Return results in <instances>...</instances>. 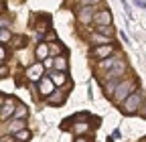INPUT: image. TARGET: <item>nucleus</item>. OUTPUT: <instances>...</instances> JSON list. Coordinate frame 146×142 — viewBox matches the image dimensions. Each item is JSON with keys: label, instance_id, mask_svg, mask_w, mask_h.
<instances>
[{"label": "nucleus", "instance_id": "6ab92c4d", "mask_svg": "<svg viewBox=\"0 0 146 142\" xmlns=\"http://www.w3.org/2000/svg\"><path fill=\"white\" fill-rule=\"evenodd\" d=\"M116 63H118V59H108V61H102V69H112Z\"/></svg>", "mask_w": 146, "mask_h": 142}, {"label": "nucleus", "instance_id": "39448f33", "mask_svg": "<svg viewBox=\"0 0 146 142\" xmlns=\"http://www.w3.org/2000/svg\"><path fill=\"white\" fill-rule=\"evenodd\" d=\"M14 112H16V110H14V102L2 98V112H0V118H2V120H8V116H12Z\"/></svg>", "mask_w": 146, "mask_h": 142}, {"label": "nucleus", "instance_id": "9b49d317", "mask_svg": "<svg viewBox=\"0 0 146 142\" xmlns=\"http://www.w3.org/2000/svg\"><path fill=\"white\" fill-rule=\"evenodd\" d=\"M51 79H53L55 85H63L67 81V75H65V71H55V73L51 75Z\"/></svg>", "mask_w": 146, "mask_h": 142}, {"label": "nucleus", "instance_id": "423d86ee", "mask_svg": "<svg viewBox=\"0 0 146 142\" xmlns=\"http://www.w3.org/2000/svg\"><path fill=\"white\" fill-rule=\"evenodd\" d=\"M112 51H114V47L108 43V45H100V47H96L91 55H94L96 59H106V57H110V53H112Z\"/></svg>", "mask_w": 146, "mask_h": 142}, {"label": "nucleus", "instance_id": "b1692460", "mask_svg": "<svg viewBox=\"0 0 146 142\" xmlns=\"http://www.w3.org/2000/svg\"><path fill=\"white\" fill-rule=\"evenodd\" d=\"M14 41H16V43H14V47H23V45H25V37H16Z\"/></svg>", "mask_w": 146, "mask_h": 142}, {"label": "nucleus", "instance_id": "a211bd4d", "mask_svg": "<svg viewBox=\"0 0 146 142\" xmlns=\"http://www.w3.org/2000/svg\"><path fill=\"white\" fill-rule=\"evenodd\" d=\"M14 136H16L18 140H25V142H27V140L31 138V134H29V130H18V132H16Z\"/></svg>", "mask_w": 146, "mask_h": 142}, {"label": "nucleus", "instance_id": "f3484780", "mask_svg": "<svg viewBox=\"0 0 146 142\" xmlns=\"http://www.w3.org/2000/svg\"><path fill=\"white\" fill-rule=\"evenodd\" d=\"M98 33H102V35H114V29L110 27V25H102V27H98Z\"/></svg>", "mask_w": 146, "mask_h": 142}, {"label": "nucleus", "instance_id": "412c9836", "mask_svg": "<svg viewBox=\"0 0 146 142\" xmlns=\"http://www.w3.org/2000/svg\"><path fill=\"white\" fill-rule=\"evenodd\" d=\"M18 118H23V116H27V108H25V106H18V110L14 112Z\"/></svg>", "mask_w": 146, "mask_h": 142}, {"label": "nucleus", "instance_id": "f8f14e48", "mask_svg": "<svg viewBox=\"0 0 146 142\" xmlns=\"http://www.w3.org/2000/svg\"><path fill=\"white\" fill-rule=\"evenodd\" d=\"M8 130H10L12 134H16L18 130H25V120H12V122L8 124Z\"/></svg>", "mask_w": 146, "mask_h": 142}, {"label": "nucleus", "instance_id": "393cba45", "mask_svg": "<svg viewBox=\"0 0 146 142\" xmlns=\"http://www.w3.org/2000/svg\"><path fill=\"white\" fill-rule=\"evenodd\" d=\"M140 116H142V118H146V100L142 102V108H140Z\"/></svg>", "mask_w": 146, "mask_h": 142}, {"label": "nucleus", "instance_id": "f03ea898", "mask_svg": "<svg viewBox=\"0 0 146 142\" xmlns=\"http://www.w3.org/2000/svg\"><path fill=\"white\" fill-rule=\"evenodd\" d=\"M140 108H142V96H140V92L136 90L130 98H128L124 104H122V112L124 114H128V116H130V114H136V112H140Z\"/></svg>", "mask_w": 146, "mask_h": 142}, {"label": "nucleus", "instance_id": "f257e3e1", "mask_svg": "<svg viewBox=\"0 0 146 142\" xmlns=\"http://www.w3.org/2000/svg\"><path fill=\"white\" fill-rule=\"evenodd\" d=\"M134 92H136V81H134V79H126L124 83H118V87H116V92H114L112 100H114L116 104L122 106Z\"/></svg>", "mask_w": 146, "mask_h": 142}, {"label": "nucleus", "instance_id": "4be33fe9", "mask_svg": "<svg viewBox=\"0 0 146 142\" xmlns=\"http://www.w3.org/2000/svg\"><path fill=\"white\" fill-rule=\"evenodd\" d=\"M120 2L124 4V10H126V14H128V16H130V19H132V10H130V4H128L126 0H120Z\"/></svg>", "mask_w": 146, "mask_h": 142}, {"label": "nucleus", "instance_id": "6e6552de", "mask_svg": "<svg viewBox=\"0 0 146 142\" xmlns=\"http://www.w3.org/2000/svg\"><path fill=\"white\" fill-rule=\"evenodd\" d=\"M124 71H126V63L118 59V63L114 65V69H112V71H108V79H118V77H122V75H124Z\"/></svg>", "mask_w": 146, "mask_h": 142}, {"label": "nucleus", "instance_id": "bb28decb", "mask_svg": "<svg viewBox=\"0 0 146 142\" xmlns=\"http://www.w3.org/2000/svg\"><path fill=\"white\" fill-rule=\"evenodd\" d=\"M0 142H16V140H12L10 136H2V140H0Z\"/></svg>", "mask_w": 146, "mask_h": 142}, {"label": "nucleus", "instance_id": "dca6fc26", "mask_svg": "<svg viewBox=\"0 0 146 142\" xmlns=\"http://www.w3.org/2000/svg\"><path fill=\"white\" fill-rule=\"evenodd\" d=\"M87 128H89V124H87V122H77V124H75V128H73V132H75V134H83Z\"/></svg>", "mask_w": 146, "mask_h": 142}, {"label": "nucleus", "instance_id": "cd10ccee", "mask_svg": "<svg viewBox=\"0 0 146 142\" xmlns=\"http://www.w3.org/2000/svg\"><path fill=\"white\" fill-rule=\"evenodd\" d=\"M0 57H2V61H6V49L2 47V51H0Z\"/></svg>", "mask_w": 146, "mask_h": 142}, {"label": "nucleus", "instance_id": "1a4fd4ad", "mask_svg": "<svg viewBox=\"0 0 146 142\" xmlns=\"http://www.w3.org/2000/svg\"><path fill=\"white\" fill-rule=\"evenodd\" d=\"M65 94H67V92H61V90H59V92H53V94L47 98V104H51V106L63 104V102H65Z\"/></svg>", "mask_w": 146, "mask_h": 142}, {"label": "nucleus", "instance_id": "ddd939ff", "mask_svg": "<svg viewBox=\"0 0 146 142\" xmlns=\"http://www.w3.org/2000/svg\"><path fill=\"white\" fill-rule=\"evenodd\" d=\"M35 55H36V59H47V55H49V47H47L45 43H41L39 47H36Z\"/></svg>", "mask_w": 146, "mask_h": 142}, {"label": "nucleus", "instance_id": "4468645a", "mask_svg": "<svg viewBox=\"0 0 146 142\" xmlns=\"http://www.w3.org/2000/svg\"><path fill=\"white\" fill-rule=\"evenodd\" d=\"M91 41H94L96 45H108V43H110L102 33H94V35H91Z\"/></svg>", "mask_w": 146, "mask_h": 142}, {"label": "nucleus", "instance_id": "20e7f679", "mask_svg": "<svg viewBox=\"0 0 146 142\" xmlns=\"http://www.w3.org/2000/svg\"><path fill=\"white\" fill-rule=\"evenodd\" d=\"M94 10H96L94 6H83V8L79 10V14H77V19H79L81 23H85V25L91 23V21L96 19V12H94Z\"/></svg>", "mask_w": 146, "mask_h": 142}, {"label": "nucleus", "instance_id": "a878e982", "mask_svg": "<svg viewBox=\"0 0 146 142\" xmlns=\"http://www.w3.org/2000/svg\"><path fill=\"white\" fill-rule=\"evenodd\" d=\"M134 2H136L138 6H142V8H146V0H134Z\"/></svg>", "mask_w": 146, "mask_h": 142}, {"label": "nucleus", "instance_id": "2eb2a0df", "mask_svg": "<svg viewBox=\"0 0 146 142\" xmlns=\"http://www.w3.org/2000/svg\"><path fill=\"white\" fill-rule=\"evenodd\" d=\"M55 69L57 71H67V59L65 57H57L55 59Z\"/></svg>", "mask_w": 146, "mask_h": 142}, {"label": "nucleus", "instance_id": "9d476101", "mask_svg": "<svg viewBox=\"0 0 146 142\" xmlns=\"http://www.w3.org/2000/svg\"><path fill=\"white\" fill-rule=\"evenodd\" d=\"M94 21H96L100 27H102V25H110V23H112V14H110V10H102V12L96 14Z\"/></svg>", "mask_w": 146, "mask_h": 142}, {"label": "nucleus", "instance_id": "0eeeda50", "mask_svg": "<svg viewBox=\"0 0 146 142\" xmlns=\"http://www.w3.org/2000/svg\"><path fill=\"white\" fill-rule=\"evenodd\" d=\"M41 75H43V65H41V63L29 67V71H27V77H29L31 81H41V79H43Z\"/></svg>", "mask_w": 146, "mask_h": 142}, {"label": "nucleus", "instance_id": "7ed1b4c3", "mask_svg": "<svg viewBox=\"0 0 146 142\" xmlns=\"http://www.w3.org/2000/svg\"><path fill=\"white\" fill-rule=\"evenodd\" d=\"M39 90H41V94H43L45 98H49V96L55 92V83H53V79H51V77H43V79L39 81Z\"/></svg>", "mask_w": 146, "mask_h": 142}, {"label": "nucleus", "instance_id": "5701e85b", "mask_svg": "<svg viewBox=\"0 0 146 142\" xmlns=\"http://www.w3.org/2000/svg\"><path fill=\"white\" fill-rule=\"evenodd\" d=\"M79 2L83 4V6H94V4H98L100 0H79Z\"/></svg>", "mask_w": 146, "mask_h": 142}, {"label": "nucleus", "instance_id": "c85d7f7f", "mask_svg": "<svg viewBox=\"0 0 146 142\" xmlns=\"http://www.w3.org/2000/svg\"><path fill=\"white\" fill-rule=\"evenodd\" d=\"M73 142H87V138H83V136H79V138H75Z\"/></svg>", "mask_w": 146, "mask_h": 142}, {"label": "nucleus", "instance_id": "aec40b11", "mask_svg": "<svg viewBox=\"0 0 146 142\" xmlns=\"http://www.w3.org/2000/svg\"><path fill=\"white\" fill-rule=\"evenodd\" d=\"M0 39H2V43H8V41H10V33H8V29H2V35H0Z\"/></svg>", "mask_w": 146, "mask_h": 142}]
</instances>
